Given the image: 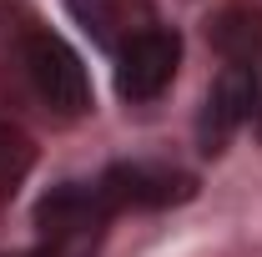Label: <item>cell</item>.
Instances as JSON below:
<instances>
[{
  "mask_svg": "<svg viewBox=\"0 0 262 257\" xmlns=\"http://www.w3.org/2000/svg\"><path fill=\"white\" fill-rule=\"evenodd\" d=\"M177 66H182V40H177V31L151 26L146 35H136V40H126L116 51V96L126 101V106L157 101L177 81Z\"/></svg>",
  "mask_w": 262,
  "mask_h": 257,
  "instance_id": "2",
  "label": "cell"
},
{
  "mask_svg": "<svg viewBox=\"0 0 262 257\" xmlns=\"http://www.w3.org/2000/svg\"><path fill=\"white\" fill-rule=\"evenodd\" d=\"M66 10H71V20L91 35L101 51H111V56H116L126 40H136V35H146L157 26V5H151V0H66Z\"/></svg>",
  "mask_w": 262,
  "mask_h": 257,
  "instance_id": "5",
  "label": "cell"
},
{
  "mask_svg": "<svg viewBox=\"0 0 262 257\" xmlns=\"http://www.w3.org/2000/svg\"><path fill=\"white\" fill-rule=\"evenodd\" d=\"M35 166V146L26 131H15L10 121H0V192H15L26 182V172Z\"/></svg>",
  "mask_w": 262,
  "mask_h": 257,
  "instance_id": "7",
  "label": "cell"
},
{
  "mask_svg": "<svg viewBox=\"0 0 262 257\" xmlns=\"http://www.w3.org/2000/svg\"><path fill=\"white\" fill-rule=\"evenodd\" d=\"M20 66H26V81L31 91L46 101V111H56L61 121H76L91 111V76L81 56L66 46L56 31H31L20 40Z\"/></svg>",
  "mask_w": 262,
  "mask_h": 257,
  "instance_id": "1",
  "label": "cell"
},
{
  "mask_svg": "<svg viewBox=\"0 0 262 257\" xmlns=\"http://www.w3.org/2000/svg\"><path fill=\"white\" fill-rule=\"evenodd\" d=\"M91 182H96L101 202L111 207V217L126 212V207H171V202H187L192 187H196L187 172L162 166V161H116V166H106Z\"/></svg>",
  "mask_w": 262,
  "mask_h": 257,
  "instance_id": "3",
  "label": "cell"
},
{
  "mask_svg": "<svg viewBox=\"0 0 262 257\" xmlns=\"http://www.w3.org/2000/svg\"><path fill=\"white\" fill-rule=\"evenodd\" d=\"M207 40L222 51L227 66L257 71L262 61V0H232L207 20Z\"/></svg>",
  "mask_w": 262,
  "mask_h": 257,
  "instance_id": "6",
  "label": "cell"
},
{
  "mask_svg": "<svg viewBox=\"0 0 262 257\" xmlns=\"http://www.w3.org/2000/svg\"><path fill=\"white\" fill-rule=\"evenodd\" d=\"M257 91H262L257 71H247V66H227V71L212 81L207 106H202V116H196V141H202V152H222L232 141V131L242 126V121H252Z\"/></svg>",
  "mask_w": 262,
  "mask_h": 257,
  "instance_id": "4",
  "label": "cell"
},
{
  "mask_svg": "<svg viewBox=\"0 0 262 257\" xmlns=\"http://www.w3.org/2000/svg\"><path fill=\"white\" fill-rule=\"evenodd\" d=\"M252 126H257V141H262V91H257V106H252Z\"/></svg>",
  "mask_w": 262,
  "mask_h": 257,
  "instance_id": "8",
  "label": "cell"
}]
</instances>
